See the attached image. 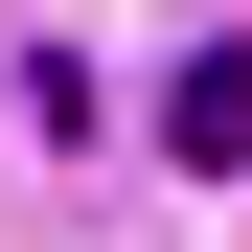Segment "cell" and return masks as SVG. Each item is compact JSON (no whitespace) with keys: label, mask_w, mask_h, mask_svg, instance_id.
<instances>
[{"label":"cell","mask_w":252,"mask_h":252,"mask_svg":"<svg viewBox=\"0 0 252 252\" xmlns=\"http://www.w3.org/2000/svg\"><path fill=\"white\" fill-rule=\"evenodd\" d=\"M160 160H206V184H252V23L160 69Z\"/></svg>","instance_id":"6da1fadb"}]
</instances>
